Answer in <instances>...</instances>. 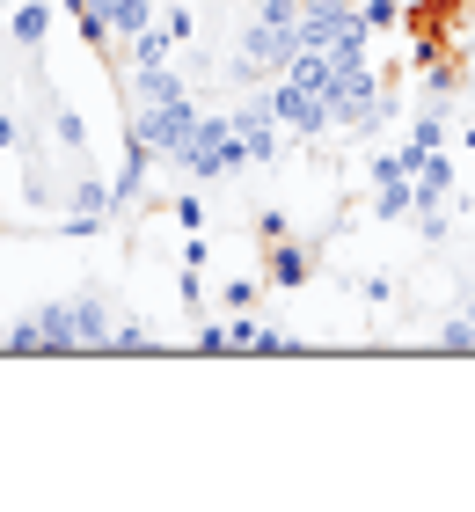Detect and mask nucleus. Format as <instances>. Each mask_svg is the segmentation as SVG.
Segmentation results:
<instances>
[{
    "instance_id": "nucleus-1",
    "label": "nucleus",
    "mask_w": 475,
    "mask_h": 512,
    "mask_svg": "<svg viewBox=\"0 0 475 512\" xmlns=\"http://www.w3.org/2000/svg\"><path fill=\"white\" fill-rule=\"evenodd\" d=\"M30 330H37V352H110L117 308H110V293L74 286V293H59V300H37Z\"/></svg>"
},
{
    "instance_id": "nucleus-2",
    "label": "nucleus",
    "mask_w": 475,
    "mask_h": 512,
    "mask_svg": "<svg viewBox=\"0 0 475 512\" xmlns=\"http://www.w3.org/2000/svg\"><path fill=\"white\" fill-rule=\"evenodd\" d=\"M176 169H183L190 183H227V176L256 169V161H249V147H242V132H234L227 110H205L198 132H190V147L176 154Z\"/></svg>"
},
{
    "instance_id": "nucleus-3",
    "label": "nucleus",
    "mask_w": 475,
    "mask_h": 512,
    "mask_svg": "<svg viewBox=\"0 0 475 512\" xmlns=\"http://www.w3.org/2000/svg\"><path fill=\"white\" fill-rule=\"evenodd\" d=\"M198 118H205V110L190 103V88H183V96H161V103H132L125 132H139V139H147L161 169H176V154L190 147V132H198Z\"/></svg>"
},
{
    "instance_id": "nucleus-4",
    "label": "nucleus",
    "mask_w": 475,
    "mask_h": 512,
    "mask_svg": "<svg viewBox=\"0 0 475 512\" xmlns=\"http://www.w3.org/2000/svg\"><path fill=\"white\" fill-rule=\"evenodd\" d=\"M293 52H300V30H278V22H242V52H234V81H271V74H285L293 66Z\"/></svg>"
},
{
    "instance_id": "nucleus-5",
    "label": "nucleus",
    "mask_w": 475,
    "mask_h": 512,
    "mask_svg": "<svg viewBox=\"0 0 475 512\" xmlns=\"http://www.w3.org/2000/svg\"><path fill=\"white\" fill-rule=\"evenodd\" d=\"M271 110H278V125L293 132V139H315V132H329V103L315 96V88H300L293 74H271V96H264Z\"/></svg>"
},
{
    "instance_id": "nucleus-6",
    "label": "nucleus",
    "mask_w": 475,
    "mask_h": 512,
    "mask_svg": "<svg viewBox=\"0 0 475 512\" xmlns=\"http://www.w3.org/2000/svg\"><path fill=\"white\" fill-rule=\"evenodd\" d=\"M227 118H234V132H242V147H249V161H256V169H271V161L285 154V125H278V110H271L264 96L234 103Z\"/></svg>"
},
{
    "instance_id": "nucleus-7",
    "label": "nucleus",
    "mask_w": 475,
    "mask_h": 512,
    "mask_svg": "<svg viewBox=\"0 0 475 512\" xmlns=\"http://www.w3.org/2000/svg\"><path fill=\"white\" fill-rule=\"evenodd\" d=\"M307 278H315V242H300V235L264 242V286L271 293H300Z\"/></svg>"
},
{
    "instance_id": "nucleus-8",
    "label": "nucleus",
    "mask_w": 475,
    "mask_h": 512,
    "mask_svg": "<svg viewBox=\"0 0 475 512\" xmlns=\"http://www.w3.org/2000/svg\"><path fill=\"white\" fill-rule=\"evenodd\" d=\"M52 22H59V0H15L8 8V44L37 59L44 44H52Z\"/></svg>"
},
{
    "instance_id": "nucleus-9",
    "label": "nucleus",
    "mask_w": 475,
    "mask_h": 512,
    "mask_svg": "<svg viewBox=\"0 0 475 512\" xmlns=\"http://www.w3.org/2000/svg\"><path fill=\"white\" fill-rule=\"evenodd\" d=\"M410 183H417V213H424V205H454V191H461V161L439 147V154H424V161H417V176H410ZM417 213H410V220H417Z\"/></svg>"
},
{
    "instance_id": "nucleus-10",
    "label": "nucleus",
    "mask_w": 475,
    "mask_h": 512,
    "mask_svg": "<svg viewBox=\"0 0 475 512\" xmlns=\"http://www.w3.org/2000/svg\"><path fill=\"white\" fill-rule=\"evenodd\" d=\"M66 220H110V176H95L81 161V176L66 183Z\"/></svg>"
},
{
    "instance_id": "nucleus-11",
    "label": "nucleus",
    "mask_w": 475,
    "mask_h": 512,
    "mask_svg": "<svg viewBox=\"0 0 475 512\" xmlns=\"http://www.w3.org/2000/svg\"><path fill=\"white\" fill-rule=\"evenodd\" d=\"M154 8H161V0H95V15L110 22V44H132L154 22Z\"/></svg>"
},
{
    "instance_id": "nucleus-12",
    "label": "nucleus",
    "mask_w": 475,
    "mask_h": 512,
    "mask_svg": "<svg viewBox=\"0 0 475 512\" xmlns=\"http://www.w3.org/2000/svg\"><path fill=\"white\" fill-rule=\"evenodd\" d=\"M417 213V183L410 176H388V183H373V220H410Z\"/></svg>"
},
{
    "instance_id": "nucleus-13",
    "label": "nucleus",
    "mask_w": 475,
    "mask_h": 512,
    "mask_svg": "<svg viewBox=\"0 0 475 512\" xmlns=\"http://www.w3.org/2000/svg\"><path fill=\"white\" fill-rule=\"evenodd\" d=\"M52 139H59V147L74 154V161H88V118H81V110L66 103V96H52Z\"/></svg>"
},
{
    "instance_id": "nucleus-14",
    "label": "nucleus",
    "mask_w": 475,
    "mask_h": 512,
    "mask_svg": "<svg viewBox=\"0 0 475 512\" xmlns=\"http://www.w3.org/2000/svg\"><path fill=\"white\" fill-rule=\"evenodd\" d=\"M59 15L81 30V44H88V52H110V22L95 15V0H59Z\"/></svg>"
},
{
    "instance_id": "nucleus-15",
    "label": "nucleus",
    "mask_w": 475,
    "mask_h": 512,
    "mask_svg": "<svg viewBox=\"0 0 475 512\" xmlns=\"http://www.w3.org/2000/svg\"><path fill=\"white\" fill-rule=\"evenodd\" d=\"M439 352H475V300L439 322Z\"/></svg>"
},
{
    "instance_id": "nucleus-16",
    "label": "nucleus",
    "mask_w": 475,
    "mask_h": 512,
    "mask_svg": "<svg viewBox=\"0 0 475 512\" xmlns=\"http://www.w3.org/2000/svg\"><path fill=\"white\" fill-rule=\"evenodd\" d=\"M256 293H264V278H249V271H234L227 286H220V315H249L256 308Z\"/></svg>"
},
{
    "instance_id": "nucleus-17",
    "label": "nucleus",
    "mask_w": 475,
    "mask_h": 512,
    "mask_svg": "<svg viewBox=\"0 0 475 512\" xmlns=\"http://www.w3.org/2000/svg\"><path fill=\"white\" fill-rule=\"evenodd\" d=\"M154 22H161V30H169L176 44H190V37H198V15H190L183 0H161V8H154Z\"/></svg>"
},
{
    "instance_id": "nucleus-18",
    "label": "nucleus",
    "mask_w": 475,
    "mask_h": 512,
    "mask_svg": "<svg viewBox=\"0 0 475 512\" xmlns=\"http://www.w3.org/2000/svg\"><path fill=\"white\" fill-rule=\"evenodd\" d=\"M359 22H366L373 37H380V30H395V22H402V0H359Z\"/></svg>"
},
{
    "instance_id": "nucleus-19",
    "label": "nucleus",
    "mask_w": 475,
    "mask_h": 512,
    "mask_svg": "<svg viewBox=\"0 0 475 512\" xmlns=\"http://www.w3.org/2000/svg\"><path fill=\"white\" fill-rule=\"evenodd\" d=\"M256 22H278V30H300V0H256Z\"/></svg>"
},
{
    "instance_id": "nucleus-20",
    "label": "nucleus",
    "mask_w": 475,
    "mask_h": 512,
    "mask_svg": "<svg viewBox=\"0 0 475 512\" xmlns=\"http://www.w3.org/2000/svg\"><path fill=\"white\" fill-rule=\"evenodd\" d=\"M15 147H22V118L8 103V81H0V154H15Z\"/></svg>"
},
{
    "instance_id": "nucleus-21",
    "label": "nucleus",
    "mask_w": 475,
    "mask_h": 512,
    "mask_svg": "<svg viewBox=\"0 0 475 512\" xmlns=\"http://www.w3.org/2000/svg\"><path fill=\"white\" fill-rule=\"evenodd\" d=\"M278 235H293V220H285V205H264L256 213V242H278Z\"/></svg>"
},
{
    "instance_id": "nucleus-22",
    "label": "nucleus",
    "mask_w": 475,
    "mask_h": 512,
    "mask_svg": "<svg viewBox=\"0 0 475 512\" xmlns=\"http://www.w3.org/2000/svg\"><path fill=\"white\" fill-rule=\"evenodd\" d=\"M176 300H183V308H205V278H198V264L176 271Z\"/></svg>"
},
{
    "instance_id": "nucleus-23",
    "label": "nucleus",
    "mask_w": 475,
    "mask_h": 512,
    "mask_svg": "<svg viewBox=\"0 0 475 512\" xmlns=\"http://www.w3.org/2000/svg\"><path fill=\"white\" fill-rule=\"evenodd\" d=\"M176 227H183V235H198V227H205V198H198V191L176 198Z\"/></svg>"
},
{
    "instance_id": "nucleus-24",
    "label": "nucleus",
    "mask_w": 475,
    "mask_h": 512,
    "mask_svg": "<svg viewBox=\"0 0 475 512\" xmlns=\"http://www.w3.org/2000/svg\"><path fill=\"white\" fill-rule=\"evenodd\" d=\"M198 352H234V337H227V322H198Z\"/></svg>"
},
{
    "instance_id": "nucleus-25",
    "label": "nucleus",
    "mask_w": 475,
    "mask_h": 512,
    "mask_svg": "<svg viewBox=\"0 0 475 512\" xmlns=\"http://www.w3.org/2000/svg\"><path fill=\"white\" fill-rule=\"evenodd\" d=\"M359 293L373 300V308H388V300H395V278H388V271H373V278H366V286H359Z\"/></svg>"
},
{
    "instance_id": "nucleus-26",
    "label": "nucleus",
    "mask_w": 475,
    "mask_h": 512,
    "mask_svg": "<svg viewBox=\"0 0 475 512\" xmlns=\"http://www.w3.org/2000/svg\"><path fill=\"white\" fill-rule=\"evenodd\" d=\"M8 8H15V0H0V15H8Z\"/></svg>"
}]
</instances>
